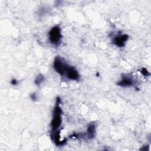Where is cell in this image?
Listing matches in <instances>:
<instances>
[{"mask_svg": "<svg viewBox=\"0 0 151 151\" xmlns=\"http://www.w3.org/2000/svg\"><path fill=\"white\" fill-rule=\"evenodd\" d=\"M17 83H18V81L15 79H12L11 81V84H12V85H16V84H17Z\"/></svg>", "mask_w": 151, "mask_h": 151, "instance_id": "8fae6325", "label": "cell"}, {"mask_svg": "<svg viewBox=\"0 0 151 151\" xmlns=\"http://www.w3.org/2000/svg\"><path fill=\"white\" fill-rule=\"evenodd\" d=\"M133 84V80L132 79L128 77V76H123L122 77V78L121 79V80H120L117 84L119 86L121 87H129V86H132Z\"/></svg>", "mask_w": 151, "mask_h": 151, "instance_id": "8992f818", "label": "cell"}, {"mask_svg": "<svg viewBox=\"0 0 151 151\" xmlns=\"http://www.w3.org/2000/svg\"><path fill=\"white\" fill-rule=\"evenodd\" d=\"M141 73L144 76H150V73L147 71V70L145 68H142L140 70Z\"/></svg>", "mask_w": 151, "mask_h": 151, "instance_id": "9c48e42d", "label": "cell"}, {"mask_svg": "<svg viewBox=\"0 0 151 151\" xmlns=\"http://www.w3.org/2000/svg\"><path fill=\"white\" fill-rule=\"evenodd\" d=\"M61 38V28L59 26L56 25L51 28L48 32V39L50 42L55 45L60 44Z\"/></svg>", "mask_w": 151, "mask_h": 151, "instance_id": "7a4b0ae2", "label": "cell"}, {"mask_svg": "<svg viewBox=\"0 0 151 151\" xmlns=\"http://www.w3.org/2000/svg\"><path fill=\"white\" fill-rule=\"evenodd\" d=\"M31 97V99L32 100H36L37 99V95L35 94V93H32L31 94L30 96Z\"/></svg>", "mask_w": 151, "mask_h": 151, "instance_id": "30bf717a", "label": "cell"}, {"mask_svg": "<svg viewBox=\"0 0 151 151\" xmlns=\"http://www.w3.org/2000/svg\"><path fill=\"white\" fill-rule=\"evenodd\" d=\"M68 65L65 64L59 56H57L53 63V67L56 72H57L61 76L65 74L66 70L68 67Z\"/></svg>", "mask_w": 151, "mask_h": 151, "instance_id": "3957f363", "label": "cell"}, {"mask_svg": "<svg viewBox=\"0 0 151 151\" xmlns=\"http://www.w3.org/2000/svg\"><path fill=\"white\" fill-rule=\"evenodd\" d=\"M129 39V35L122 34L116 36L113 40V43L118 47H123L125 45L126 42Z\"/></svg>", "mask_w": 151, "mask_h": 151, "instance_id": "277c9868", "label": "cell"}, {"mask_svg": "<svg viewBox=\"0 0 151 151\" xmlns=\"http://www.w3.org/2000/svg\"><path fill=\"white\" fill-rule=\"evenodd\" d=\"M60 103L61 100L60 97H58L56 100V104L53 111V116L51 123V127L52 132L57 131L61 124L62 110L60 107Z\"/></svg>", "mask_w": 151, "mask_h": 151, "instance_id": "6da1fadb", "label": "cell"}, {"mask_svg": "<svg viewBox=\"0 0 151 151\" xmlns=\"http://www.w3.org/2000/svg\"><path fill=\"white\" fill-rule=\"evenodd\" d=\"M44 79V77L43 75H42V74H39V75H38V76H37V77H36V78H35V80L34 83H35V84L36 85H37V86H38V85H40V84L43 81Z\"/></svg>", "mask_w": 151, "mask_h": 151, "instance_id": "ba28073f", "label": "cell"}, {"mask_svg": "<svg viewBox=\"0 0 151 151\" xmlns=\"http://www.w3.org/2000/svg\"><path fill=\"white\" fill-rule=\"evenodd\" d=\"M96 133V124L94 123H90L87 130V136L88 139H93L95 136Z\"/></svg>", "mask_w": 151, "mask_h": 151, "instance_id": "52a82bcc", "label": "cell"}, {"mask_svg": "<svg viewBox=\"0 0 151 151\" xmlns=\"http://www.w3.org/2000/svg\"><path fill=\"white\" fill-rule=\"evenodd\" d=\"M65 74L67 78L70 80H78L80 78V75L78 71L74 67L72 66H68L65 71Z\"/></svg>", "mask_w": 151, "mask_h": 151, "instance_id": "5b68a950", "label": "cell"}]
</instances>
